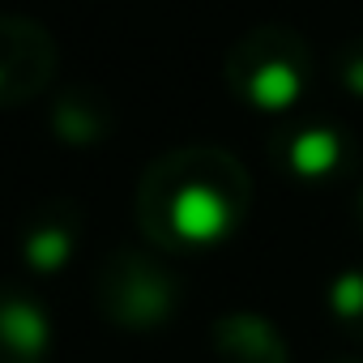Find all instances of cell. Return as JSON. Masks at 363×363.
<instances>
[]
</instances>
